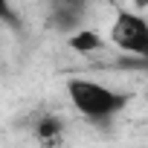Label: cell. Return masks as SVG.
<instances>
[{
  "label": "cell",
  "instance_id": "8992f818",
  "mask_svg": "<svg viewBox=\"0 0 148 148\" xmlns=\"http://www.w3.org/2000/svg\"><path fill=\"white\" fill-rule=\"evenodd\" d=\"M145 70H148V64H145Z\"/></svg>",
  "mask_w": 148,
  "mask_h": 148
},
{
  "label": "cell",
  "instance_id": "277c9868",
  "mask_svg": "<svg viewBox=\"0 0 148 148\" xmlns=\"http://www.w3.org/2000/svg\"><path fill=\"white\" fill-rule=\"evenodd\" d=\"M32 136L41 148H58L64 142V119H58L55 113H41L32 122Z\"/></svg>",
  "mask_w": 148,
  "mask_h": 148
},
{
  "label": "cell",
  "instance_id": "3957f363",
  "mask_svg": "<svg viewBox=\"0 0 148 148\" xmlns=\"http://www.w3.org/2000/svg\"><path fill=\"white\" fill-rule=\"evenodd\" d=\"M84 12H87L84 3H52L49 6V26L58 32H67V35H76L79 29H84V26H79Z\"/></svg>",
  "mask_w": 148,
  "mask_h": 148
},
{
  "label": "cell",
  "instance_id": "6da1fadb",
  "mask_svg": "<svg viewBox=\"0 0 148 148\" xmlns=\"http://www.w3.org/2000/svg\"><path fill=\"white\" fill-rule=\"evenodd\" d=\"M67 96H70V105L76 108L79 116H84L87 122H96V125L116 119L131 102L128 93L113 90L96 79H82V76H73L67 82Z\"/></svg>",
  "mask_w": 148,
  "mask_h": 148
},
{
  "label": "cell",
  "instance_id": "5b68a950",
  "mask_svg": "<svg viewBox=\"0 0 148 148\" xmlns=\"http://www.w3.org/2000/svg\"><path fill=\"white\" fill-rule=\"evenodd\" d=\"M70 47L76 52H82V55H90V52H99L105 47V38L99 32H93V29H79L76 35H70Z\"/></svg>",
  "mask_w": 148,
  "mask_h": 148
},
{
  "label": "cell",
  "instance_id": "7a4b0ae2",
  "mask_svg": "<svg viewBox=\"0 0 148 148\" xmlns=\"http://www.w3.org/2000/svg\"><path fill=\"white\" fill-rule=\"evenodd\" d=\"M110 47H116L119 52L139 58L142 64H148V21L131 9H119L113 23H110V35H108Z\"/></svg>",
  "mask_w": 148,
  "mask_h": 148
}]
</instances>
